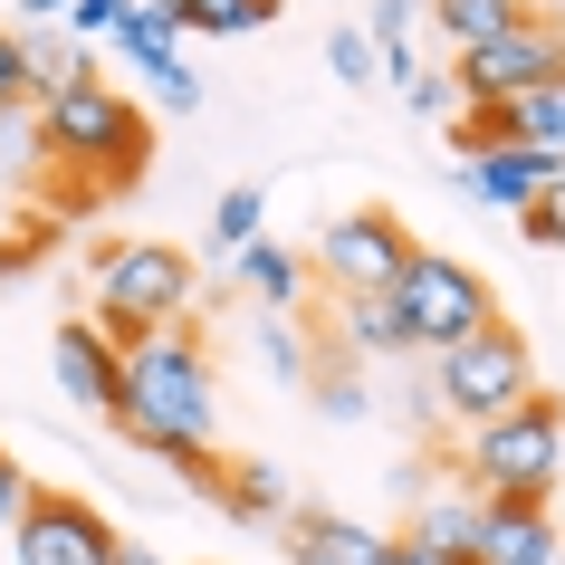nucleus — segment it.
Listing matches in <instances>:
<instances>
[{
	"label": "nucleus",
	"instance_id": "9b49d317",
	"mask_svg": "<svg viewBox=\"0 0 565 565\" xmlns=\"http://www.w3.org/2000/svg\"><path fill=\"white\" fill-rule=\"evenodd\" d=\"M556 173H565V153H546V145H499V153H470V163H460V192L518 221V211H527Z\"/></svg>",
	"mask_w": 565,
	"mask_h": 565
},
{
	"label": "nucleus",
	"instance_id": "bb28decb",
	"mask_svg": "<svg viewBox=\"0 0 565 565\" xmlns=\"http://www.w3.org/2000/svg\"><path fill=\"white\" fill-rule=\"evenodd\" d=\"M327 67L345 77V87H374V77H384V58H374L364 30H327Z\"/></svg>",
	"mask_w": 565,
	"mask_h": 565
},
{
	"label": "nucleus",
	"instance_id": "4468645a",
	"mask_svg": "<svg viewBox=\"0 0 565 565\" xmlns=\"http://www.w3.org/2000/svg\"><path fill=\"white\" fill-rule=\"evenodd\" d=\"M211 508H221V518H239V527H288V518H298V508H288V470H278V460H221Z\"/></svg>",
	"mask_w": 565,
	"mask_h": 565
},
{
	"label": "nucleus",
	"instance_id": "a878e982",
	"mask_svg": "<svg viewBox=\"0 0 565 565\" xmlns=\"http://www.w3.org/2000/svg\"><path fill=\"white\" fill-rule=\"evenodd\" d=\"M413 30H422V0H374V30H364V39H374V58H384V67H403V58H413Z\"/></svg>",
	"mask_w": 565,
	"mask_h": 565
},
{
	"label": "nucleus",
	"instance_id": "2f4dec72",
	"mask_svg": "<svg viewBox=\"0 0 565 565\" xmlns=\"http://www.w3.org/2000/svg\"><path fill=\"white\" fill-rule=\"evenodd\" d=\"M30 106V67H20V30H0V116Z\"/></svg>",
	"mask_w": 565,
	"mask_h": 565
},
{
	"label": "nucleus",
	"instance_id": "72a5a7b5",
	"mask_svg": "<svg viewBox=\"0 0 565 565\" xmlns=\"http://www.w3.org/2000/svg\"><path fill=\"white\" fill-rule=\"evenodd\" d=\"M125 20V0H67V39H106Z\"/></svg>",
	"mask_w": 565,
	"mask_h": 565
},
{
	"label": "nucleus",
	"instance_id": "1a4fd4ad",
	"mask_svg": "<svg viewBox=\"0 0 565 565\" xmlns=\"http://www.w3.org/2000/svg\"><path fill=\"white\" fill-rule=\"evenodd\" d=\"M10 546H20V565H116V518L96 499H77V489H39L30 508H20V527H10Z\"/></svg>",
	"mask_w": 565,
	"mask_h": 565
},
{
	"label": "nucleus",
	"instance_id": "f257e3e1",
	"mask_svg": "<svg viewBox=\"0 0 565 565\" xmlns=\"http://www.w3.org/2000/svg\"><path fill=\"white\" fill-rule=\"evenodd\" d=\"M135 450H211L221 441V364L192 327H163L145 345H125L116 374V413H106Z\"/></svg>",
	"mask_w": 565,
	"mask_h": 565
},
{
	"label": "nucleus",
	"instance_id": "4be33fe9",
	"mask_svg": "<svg viewBox=\"0 0 565 565\" xmlns=\"http://www.w3.org/2000/svg\"><path fill=\"white\" fill-rule=\"evenodd\" d=\"M278 10H288V0H192V10H182V39L192 30L202 39H249V30H268Z\"/></svg>",
	"mask_w": 565,
	"mask_h": 565
},
{
	"label": "nucleus",
	"instance_id": "58836bf2",
	"mask_svg": "<svg viewBox=\"0 0 565 565\" xmlns=\"http://www.w3.org/2000/svg\"><path fill=\"white\" fill-rule=\"evenodd\" d=\"M116 565H153V556H135V546H116Z\"/></svg>",
	"mask_w": 565,
	"mask_h": 565
},
{
	"label": "nucleus",
	"instance_id": "a211bd4d",
	"mask_svg": "<svg viewBox=\"0 0 565 565\" xmlns=\"http://www.w3.org/2000/svg\"><path fill=\"white\" fill-rule=\"evenodd\" d=\"M106 39H116V58L135 67V77H153V67H173V58H182V30L163 20V10H135V0H125V20H116Z\"/></svg>",
	"mask_w": 565,
	"mask_h": 565
},
{
	"label": "nucleus",
	"instance_id": "393cba45",
	"mask_svg": "<svg viewBox=\"0 0 565 565\" xmlns=\"http://www.w3.org/2000/svg\"><path fill=\"white\" fill-rule=\"evenodd\" d=\"M450 135H460V153H499V145H527V135H518V106H450Z\"/></svg>",
	"mask_w": 565,
	"mask_h": 565
},
{
	"label": "nucleus",
	"instance_id": "7c9ffc66",
	"mask_svg": "<svg viewBox=\"0 0 565 565\" xmlns=\"http://www.w3.org/2000/svg\"><path fill=\"white\" fill-rule=\"evenodd\" d=\"M30 163H49V153H39V125L20 106V116H0V173H30Z\"/></svg>",
	"mask_w": 565,
	"mask_h": 565
},
{
	"label": "nucleus",
	"instance_id": "0eeeda50",
	"mask_svg": "<svg viewBox=\"0 0 565 565\" xmlns=\"http://www.w3.org/2000/svg\"><path fill=\"white\" fill-rule=\"evenodd\" d=\"M556 77H565V20H546V10L508 20L499 39H479V49H460V58H450L460 106H527V96L556 87Z\"/></svg>",
	"mask_w": 565,
	"mask_h": 565
},
{
	"label": "nucleus",
	"instance_id": "473e14b6",
	"mask_svg": "<svg viewBox=\"0 0 565 565\" xmlns=\"http://www.w3.org/2000/svg\"><path fill=\"white\" fill-rule=\"evenodd\" d=\"M39 499V479L20 470V460H10V450H0V527H20V508Z\"/></svg>",
	"mask_w": 565,
	"mask_h": 565
},
{
	"label": "nucleus",
	"instance_id": "dca6fc26",
	"mask_svg": "<svg viewBox=\"0 0 565 565\" xmlns=\"http://www.w3.org/2000/svg\"><path fill=\"white\" fill-rule=\"evenodd\" d=\"M335 345L364 364H393V355H413V327L393 317V298H335Z\"/></svg>",
	"mask_w": 565,
	"mask_h": 565
},
{
	"label": "nucleus",
	"instance_id": "f8f14e48",
	"mask_svg": "<svg viewBox=\"0 0 565 565\" xmlns=\"http://www.w3.org/2000/svg\"><path fill=\"white\" fill-rule=\"evenodd\" d=\"M278 536H288V565H384V527L335 518V508H298Z\"/></svg>",
	"mask_w": 565,
	"mask_h": 565
},
{
	"label": "nucleus",
	"instance_id": "4c0bfd02",
	"mask_svg": "<svg viewBox=\"0 0 565 565\" xmlns=\"http://www.w3.org/2000/svg\"><path fill=\"white\" fill-rule=\"evenodd\" d=\"M135 10H163V20H173V30H182V10H192V0H135Z\"/></svg>",
	"mask_w": 565,
	"mask_h": 565
},
{
	"label": "nucleus",
	"instance_id": "f3484780",
	"mask_svg": "<svg viewBox=\"0 0 565 565\" xmlns=\"http://www.w3.org/2000/svg\"><path fill=\"white\" fill-rule=\"evenodd\" d=\"M249 355H259L278 384H307V374H317V345H307V327H298V317H278V307H259V317H249Z\"/></svg>",
	"mask_w": 565,
	"mask_h": 565
},
{
	"label": "nucleus",
	"instance_id": "9d476101",
	"mask_svg": "<svg viewBox=\"0 0 565 565\" xmlns=\"http://www.w3.org/2000/svg\"><path fill=\"white\" fill-rule=\"evenodd\" d=\"M49 374H58V393L77 403V413H116L125 355L106 345V327H96V317H58V335H49Z\"/></svg>",
	"mask_w": 565,
	"mask_h": 565
},
{
	"label": "nucleus",
	"instance_id": "e433bc0d",
	"mask_svg": "<svg viewBox=\"0 0 565 565\" xmlns=\"http://www.w3.org/2000/svg\"><path fill=\"white\" fill-rule=\"evenodd\" d=\"M30 10V30H67V0H20Z\"/></svg>",
	"mask_w": 565,
	"mask_h": 565
},
{
	"label": "nucleus",
	"instance_id": "423d86ee",
	"mask_svg": "<svg viewBox=\"0 0 565 565\" xmlns=\"http://www.w3.org/2000/svg\"><path fill=\"white\" fill-rule=\"evenodd\" d=\"M441 374H431V393H441V413H460L479 431V422H499V413H518L536 393V345L508 317H489V327L470 335V345H450V355H431Z\"/></svg>",
	"mask_w": 565,
	"mask_h": 565
},
{
	"label": "nucleus",
	"instance_id": "ddd939ff",
	"mask_svg": "<svg viewBox=\"0 0 565 565\" xmlns=\"http://www.w3.org/2000/svg\"><path fill=\"white\" fill-rule=\"evenodd\" d=\"M565 536L546 508H479V536H470V565H556Z\"/></svg>",
	"mask_w": 565,
	"mask_h": 565
},
{
	"label": "nucleus",
	"instance_id": "ea45409f",
	"mask_svg": "<svg viewBox=\"0 0 565 565\" xmlns=\"http://www.w3.org/2000/svg\"><path fill=\"white\" fill-rule=\"evenodd\" d=\"M518 10H546V0H518Z\"/></svg>",
	"mask_w": 565,
	"mask_h": 565
},
{
	"label": "nucleus",
	"instance_id": "39448f33",
	"mask_svg": "<svg viewBox=\"0 0 565 565\" xmlns=\"http://www.w3.org/2000/svg\"><path fill=\"white\" fill-rule=\"evenodd\" d=\"M393 317L413 327V355H450V345H470L489 317H499V298H489V278H479L470 259H450V249H422L393 268Z\"/></svg>",
	"mask_w": 565,
	"mask_h": 565
},
{
	"label": "nucleus",
	"instance_id": "c756f323",
	"mask_svg": "<svg viewBox=\"0 0 565 565\" xmlns=\"http://www.w3.org/2000/svg\"><path fill=\"white\" fill-rule=\"evenodd\" d=\"M317 413H327V422H364V413H374V393H364L355 374H317Z\"/></svg>",
	"mask_w": 565,
	"mask_h": 565
},
{
	"label": "nucleus",
	"instance_id": "412c9836",
	"mask_svg": "<svg viewBox=\"0 0 565 565\" xmlns=\"http://www.w3.org/2000/svg\"><path fill=\"white\" fill-rule=\"evenodd\" d=\"M259 231H268V192H259V182H239V192L211 202V259H239Z\"/></svg>",
	"mask_w": 565,
	"mask_h": 565
},
{
	"label": "nucleus",
	"instance_id": "f03ea898",
	"mask_svg": "<svg viewBox=\"0 0 565 565\" xmlns=\"http://www.w3.org/2000/svg\"><path fill=\"white\" fill-rule=\"evenodd\" d=\"M30 125H39V153H49L58 173L135 182V173L153 163V116H145L125 87H106V77H77V87L30 96Z\"/></svg>",
	"mask_w": 565,
	"mask_h": 565
},
{
	"label": "nucleus",
	"instance_id": "b1692460",
	"mask_svg": "<svg viewBox=\"0 0 565 565\" xmlns=\"http://www.w3.org/2000/svg\"><path fill=\"white\" fill-rule=\"evenodd\" d=\"M393 87H403V116H422V125H450V106H460L450 67H422V58H403V67H393Z\"/></svg>",
	"mask_w": 565,
	"mask_h": 565
},
{
	"label": "nucleus",
	"instance_id": "f704fd0d",
	"mask_svg": "<svg viewBox=\"0 0 565 565\" xmlns=\"http://www.w3.org/2000/svg\"><path fill=\"white\" fill-rule=\"evenodd\" d=\"M384 565H470V556H441V546H422V536L403 527V536H384Z\"/></svg>",
	"mask_w": 565,
	"mask_h": 565
},
{
	"label": "nucleus",
	"instance_id": "c9c22d12",
	"mask_svg": "<svg viewBox=\"0 0 565 565\" xmlns=\"http://www.w3.org/2000/svg\"><path fill=\"white\" fill-rule=\"evenodd\" d=\"M39 249H49V231H10V239H0V278H20V268H39Z\"/></svg>",
	"mask_w": 565,
	"mask_h": 565
},
{
	"label": "nucleus",
	"instance_id": "cd10ccee",
	"mask_svg": "<svg viewBox=\"0 0 565 565\" xmlns=\"http://www.w3.org/2000/svg\"><path fill=\"white\" fill-rule=\"evenodd\" d=\"M518 239H536V249H565V173L546 182L527 211H518Z\"/></svg>",
	"mask_w": 565,
	"mask_h": 565
},
{
	"label": "nucleus",
	"instance_id": "5701e85b",
	"mask_svg": "<svg viewBox=\"0 0 565 565\" xmlns=\"http://www.w3.org/2000/svg\"><path fill=\"white\" fill-rule=\"evenodd\" d=\"M479 508H489V499H422L413 536H422V546H441V556H470V536H479Z\"/></svg>",
	"mask_w": 565,
	"mask_h": 565
},
{
	"label": "nucleus",
	"instance_id": "7ed1b4c3",
	"mask_svg": "<svg viewBox=\"0 0 565 565\" xmlns=\"http://www.w3.org/2000/svg\"><path fill=\"white\" fill-rule=\"evenodd\" d=\"M192 298H202V268L173 239H106L96 249V327L116 355L163 327H192Z\"/></svg>",
	"mask_w": 565,
	"mask_h": 565
},
{
	"label": "nucleus",
	"instance_id": "6ab92c4d",
	"mask_svg": "<svg viewBox=\"0 0 565 565\" xmlns=\"http://www.w3.org/2000/svg\"><path fill=\"white\" fill-rule=\"evenodd\" d=\"M422 20H441V49L460 58V49L499 39L508 20H527V10H518V0H422Z\"/></svg>",
	"mask_w": 565,
	"mask_h": 565
},
{
	"label": "nucleus",
	"instance_id": "6e6552de",
	"mask_svg": "<svg viewBox=\"0 0 565 565\" xmlns=\"http://www.w3.org/2000/svg\"><path fill=\"white\" fill-rule=\"evenodd\" d=\"M403 259H413V231H403V221H393L384 202L335 211L327 231L307 239V278H327L335 298H384Z\"/></svg>",
	"mask_w": 565,
	"mask_h": 565
},
{
	"label": "nucleus",
	"instance_id": "aec40b11",
	"mask_svg": "<svg viewBox=\"0 0 565 565\" xmlns=\"http://www.w3.org/2000/svg\"><path fill=\"white\" fill-rule=\"evenodd\" d=\"M20 67H30V96H49V87H77V77H96L87 67V49L67 30H20Z\"/></svg>",
	"mask_w": 565,
	"mask_h": 565
},
{
	"label": "nucleus",
	"instance_id": "2eb2a0df",
	"mask_svg": "<svg viewBox=\"0 0 565 565\" xmlns=\"http://www.w3.org/2000/svg\"><path fill=\"white\" fill-rule=\"evenodd\" d=\"M231 268H239V288H249L259 307H278V317H298L307 288H317V278H307V249H278V239H249Z\"/></svg>",
	"mask_w": 565,
	"mask_h": 565
},
{
	"label": "nucleus",
	"instance_id": "c85d7f7f",
	"mask_svg": "<svg viewBox=\"0 0 565 565\" xmlns=\"http://www.w3.org/2000/svg\"><path fill=\"white\" fill-rule=\"evenodd\" d=\"M145 87H153V106H163V116H192V106H202V77H192V58H173V67H153Z\"/></svg>",
	"mask_w": 565,
	"mask_h": 565
},
{
	"label": "nucleus",
	"instance_id": "20e7f679",
	"mask_svg": "<svg viewBox=\"0 0 565 565\" xmlns=\"http://www.w3.org/2000/svg\"><path fill=\"white\" fill-rule=\"evenodd\" d=\"M460 470H470V499H489V508H546L556 479H565V403L556 393H527L518 413L479 422Z\"/></svg>",
	"mask_w": 565,
	"mask_h": 565
}]
</instances>
